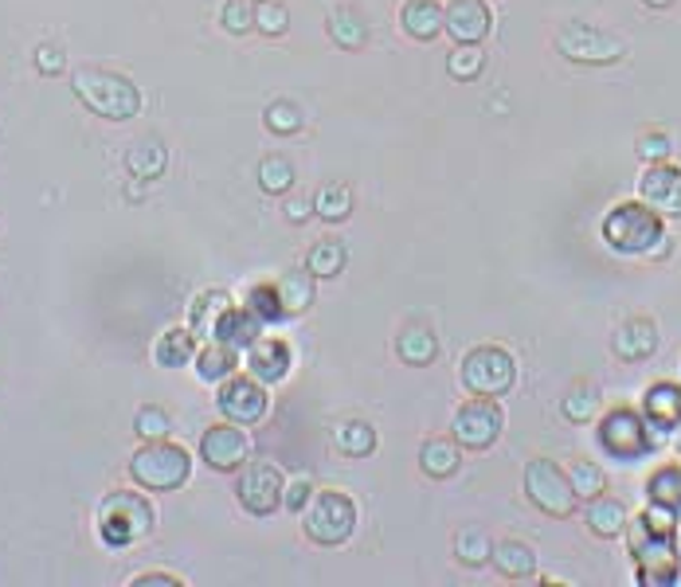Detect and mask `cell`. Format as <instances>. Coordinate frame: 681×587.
I'll use <instances>...</instances> for the list:
<instances>
[{
	"label": "cell",
	"mask_w": 681,
	"mask_h": 587,
	"mask_svg": "<svg viewBox=\"0 0 681 587\" xmlns=\"http://www.w3.org/2000/svg\"><path fill=\"white\" fill-rule=\"evenodd\" d=\"M247 309H251V314L259 317L262 326H271V321H279V317H282L279 286H271V282H262V286H255L251 294H247Z\"/></svg>",
	"instance_id": "obj_42"
},
{
	"label": "cell",
	"mask_w": 681,
	"mask_h": 587,
	"mask_svg": "<svg viewBox=\"0 0 681 587\" xmlns=\"http://www.w3.org/2000/svg\"><path fill=\"white\" fill-rule=\"evenodd\" d=\"M564 415L572 423H591L599 415V391L588 388V384H576V388L564 396Z\"/></svg>",
	"instance_id": "obj_39"
},
{
	"label": "cell",
	"mask_w": 681,
	"mask_h": 587,
	"mask_svg": "<svg viewBox=\"0 0 681 587\" xmlns=\"http://www.w3.org/2000/svg\"><path fill=\"white\" fill-rule=\"evenodd\" d=\"M251 4H259V0H251Z\"/></svg>",
	"instance_id": "obj_53"
},
{
	"label": "cell",
	"mask_w": 681,
	"mask_h": 587,
	"mask_svg": "<svg viewBox=\"0 0 681 587\" xmlns=\"http://www.w3.org/2000/svg\"><path fill=\"white\" fill-rule=\"evenodd\" d=\"M443 20H447V9H443L439 0H403L400 9V28L408 32L411 39H435L443 32Z\"/></svg>",
	"instance_id": "obj_19"
},
{
	"label": "cell",
	"mask_w": 681,
	"mask_h": 587,
	"mask_svg": "<svg viewBox=\"0 0 681 587\" xmlns=\"http://www.w3.org/2000/svg\"><path fill=\"white\" fill-rule=\"evenodd\" d=\"M603 239H607V247H615L619 255H650V251H658V247H666L662 215L654 212L646 200L615 204L603 215Z\"/></svg>",
	"instance_id": "obj_2"
},
{
	"label": "cell",
	"mask_w": 681,
	"mask_h": 587,
	"mask_svg": "<svg viewBox=\"0 0 681 587\" xmlns=\"http://www.w3.org/2000/svg\"><path fill=\"white\" fill-rule=\"evenodd\" d=\"M638 196L658 215H681V168L670 161H650V168L638 180Z\"/></svg>",
	"instance_id": "obj_15"
},
{
	"label": "cell",
	"mask_w": 681,
	"mask_h": 587,
	"mask_svg": "<svg viewBox=\"0 0 681 587\" xmlns=\"http://www.w3.org/2000/svg\"><path fill=\"white\" fill-rule=\"evenodd\" d=\"M259 329L262 321L251 314V309H227L224 317H220V326H215L212 341H220V345H232V349H251V341H259Z\"/></svg>",
	"instance_id": "obj_21"
},
{
	"label": "cell",
	"mask_w": 681,
	"mask_h": 587,
	"mask_svg": "<svg viewBox=\"0 0 681 587\" xmlns=\"http://www.w3.org/2000/svg\"><path fill=\"white\" fill-rule=\"evenodd\" d=\"M165 145L161 141H138L130 153H126V165H130L133 177L141 180H157L165 173Z\"/></svg>",
	"instance_id": "obj_33"
},
{
	"label": "cell",
	"mask_w": 681,
	"mask_h": 587,
	"mask_svg": "<svg viewBox=\"0 0 681 587\" xmlns=\"http://www.w3.org/2000/svg\"><path fill=\"white\" fill-rule=\"evenodd\" d=\"M290 345L286 341H279V337H259V341H251V349H247V368H251V376L259 384H282L290 373Z\"/></svg>",
	"instance_id": "obj_17"
},
{
	"label": "cell",
	"mask_w": 681,
	"mask_h": 587,
	"mask_svg": "<svg viewBox=\"0 0 681 587\" xmlns=\"http://www.w3.org/2000/svg\"><path fill=\"white\" fill-rule=\"evenodd\" d=\"M133 431H138L145 443H150V438H168V431H173V420H168L165 408H153V403H145V408L133 415Z\"/></svg>",
	"instance_id": "obj_44"
},
{
	"label": "cell",
	"mask_w": 681,
	"mask_h": 587,
	"mask_svg": "<svg viewBox=\"0 0 681 587\" xmlns=\"http://www.w3.org/2000/svg\"><path fill=\"white\" fill-rule=\"evenodd\" d=\"M631 529V556L638 564V584L643 587H670L678 579V541L670 532H654L650 525L638 517Z\"/></svg>",
	"instance_id": "obj_6"
},
{
	"label": "cell",
	"mask_w": 681,
	"mask_h": 587,
	"mask_svg": "<svg viewBox=\"0 0 681 587\" xmlns=\"http://www.w3.org/2000/svg\"><path fill=\"white\" fill-rule=\"evenodd\" d=\"M262 121H267V130L279 133V138H290V133L302 130V110L298 103H286V98H279V103H271L267 110H262Z\"/></svg>",
	"instance_id": "obj_40"
},
{
	"label": "cell",
	"mask_w": 681,
	"mask_h": 587,
	"mask_svg": "<svg viewBox=\"0 0 681 587\" xmlns=\"http://www.w3.org/2000/svg\"><path fill=\"white\" fill-rule=\"evenodd\" d=\"M455 556H458V564L482 568V564L494 560V544H490V537H485L482 529H462L455 537Z\"/></svg>",
	"instance_id": "obj_35"
},
{
	"label": "cell",
	"mask_w": 681,
	"mask_h": 587,
	"mask_svg": "<svg viewBox=\"0 0 681 587\" xmlns=\"http://www.w3.org/2000/svg\"><path fill=\"white\" fill-rule=\"evenodd\" d=\"M638 157L666 161L670 157V138H666V133H646V138H638Z\"/></svg>",
	"instance_id": "obj_46"
},
{
	"label": "cell",
	"mask_w": 681,
	"mask_h": 587,
	"mask_svg": "<svg viewBox=\"0 0 681 587\" xmlns=\"http://www.w3.org/2000/svg\"><path fill=\"white\" fill-rule=\"evenodd\" d=\"M220 28L227 36H247L255 28V9L251 0H227L224 9H220Z\"/></svg>",
	"instance_id": "obj_43"
},
{
	"label": "cell",
	"mask_w": 681,
	"mask_h": 587,
	"mask_svg": "<svg viewBox=\"0 0 681 587\" xmlns=\"http://www.w3.org/2000/svg\"><path fill=\"white\" fill-rule=\"evenodd\" d=\"M458 376H462V388H467L470 396H490V400H497V396H505V391L517 384V364L502 345H478L462 356Z\"/></svg>",
	"instance_id": "obj_7"
},
{
	"label": "cell",
	"mask_w": 681,
	"mask_h": 587,
	"mask_svg": "<svg viewBox=\"0 0 681 587\" xmlns=\"http://www.w3.org/2000/svg\"><path fill=\"white\" fill-rule=\"evenodd\" d=\"M235 302H232V294L227 290H204L197 302H192V309H188V321H192V333L197 337H208L212 341V333H215V326H220V317L232 309Z\"/></svg>",
	"instance_id": "obj_22"
},
{
	"label": "cell",
	"mask_w": 681,
	"mask_h": 587,
	"mask_svg": "<svg viewBox=\"0 0 681 587\" xmlns=\"http://www.w3.org/2000/svg\"><path fill=\"white\" fill-rule=\"evenodd\" d=\"M309 212H314V196L309 200H286V220H294V224H302Z\"/></svg>",
	"instance_id": "obj_49"
},
{
	"label": "cell",
	"mask_w": 681,
	"mask_h": 587,
	"mask_svg": "<svg viewBox=\"0 0 681 587\" xmlns=\"http://www.w3.org/2000/svg\"><path fill=\"white\" fill-rule=\"evenodd\" d=\"M525 494L537 509H544L549 517H572L576 513V490H572V478L564 474L552 458H532L525 467Z\"/></svg>",
	"instance_id": "obj_8"
},
{
	"label": "cell",
	"mask_w": 681,
	"mask_h": 587,
	"mask_svg": "<svg viewBox=\"0 0 681 587\" xmlns=\"http://www.w3.org/2000/svg\"><path fill=\"white\" fill-rule=\"evenodd\" d=\"M157 525V513L141 494L130 490H118V494H106L98 505V537H103L110 549H130V544L145 541Z\"/></svg>",
	"instance_id": "obj_4"
},
{
	"label": "cell",
	"mask_w": 681,
	"mask_h": 587,
	"mask_svg": "<svg viewBox=\"0 0 681 587\" xmlns=\"http://www.w3.org/2000/svg\"><path fill=\"white\" fill-rule=\"evenodd\" d=\"M220 411L239 427H255L267 415V388L255 376H227L220 388Z\"/></svg>",
	"instance_id": "obj_14"
},
{
	"label": "cell",
	"mask_w": 681,
	"mask_h": 587,
	"mask_svg": "<svg viewBox=\"0 0 681 587\" xmlns=\"http://www.w3.org/2000/svg\"><path fill=\"white\" fill-rule=\"evenodd\" d=\"M505 420H502V408H497L490 396H474L467 400L462 408L455 411V423H450V435L458 438V447L467 450H490L502 435Z\"/></svg>",
	"instance_id": "obj_10"
},
{
	"label": "cell",
	"mask_w": 681,
	"mask_h": 587,
	"mask_svg": "<svg viewBox=\"0 0 681 587\" xmlns=\"http://www.w3.org/2000/svg\"><path fill=\"white\" fill-rule=\"evenodd\" d=\"M494 568L502 572L505 579H532V572H537V556H532L529 544L502 541L494 549Z\"/></svg>",
	"instance_id": "obj_29"
},
{
	"label": "cell",
	"mask_w": 681,
	"mask_h": 587,
	"mask_svg": "<svg viewBox=\"0 0 681 587\" xmlns=\"http://www.w3.org/2000/svg\"><path fill=\"white\" fill-rule=\"evenodd\" d=\"M443 28L458 44H482L490 36V28H494V16L485 9V0H450Z\"/></svg>",
	"instance_id": "obj_16"
},
{
	"label": "cell",
	"mask_w": 681,
	"mask_h": 587,
	"mask_svg": "<svg viewBox=\"0 0 681 587\" xmlns=\"http://www.w3.org/2000/svg\"><path fill=\"white\" fill-rule=\"evenodd\" d=\"M447 71L458 79V83H474V79L485 71L482 44H458L455 51L447 56Z\"/></svg>",
	"instance_id": "obj_37"
},
{
	"label": "cell",
	"mask_w": 681,
	"mask_h": 587,
	"mask_svg": "<svg viewBox=\"0 0 681 587\" xmlns=\"http://www.w3.org/2000/svg\"><path fill=\"white\" fill-rule=\"evenodd\" d=\"M197 333L192 329H168V333H161V341L153 345V361L161 364V368H185V364L197 361Z\"/></svg>",
	"instance_id": "obj_24"
},
{
	"label": "cell",
	"mask_w": 681,
	"mask_h": 587,
	"mask_svg": "<svg viewBox=\"0 0 681 587\" xmlns=\"http://www.w3.org/2000/svg\"><path fill=\"white\" fill-rule=\"evenodd\" d=\"M309 482L306 478H294V482L286 485V490H282V505H286V509H306V502H309Z\"/></svg>",
	"instance_id": "obj_48"
},
{
	"label": "cell",
	"mask_w": 681,
	"mask_h": 587,
	"mask_svg": "<svg viewBox=\"0 0 681 587\" xmlns=\"http://www.w3.org/2000/svg\"><path fill=\"white\" fill-rule=\"evenodd\" d=\"M646 4H650V9H670L673 0H646Z\"/></svg>",
	"instance_id": "obj_51"
},
{
	"label": "cell",
	"mask_w": 681,
	"mask_h": 587,
	"mask_svg": "<svg viewBox=\"0 0 681 587\" xmlns=\"http://www.w3.org/2000/svg\"><path fill=\"white\" fill-rule=\"evenodd\" d=\"M646 497H650L654 505H666V509L681 513V467L654 470L650 482H646Z\"/></svg>",
	"instance_id": "obj_34"
},
{
	"label": "cell",
	"mask_w": 681,
	"mask_h": 587,
	"mask_svg": "<svg viewBox=\"0 0 681 587\" xmlns=\"http://www.w3.org/2000/svg\"><path fill=\"white\" fill-rule=\"evenodd\" d=\"M279 298H282V317H302L309 306H314V274L309 271L282 274Z\"/></svg>",
	"instance_id": "obj_28"
},
{
	"label": "cell",
	"mask_w": 681,
	"mask_h": 587,
	"mask_svg": "<svg viewBox=\"0 0 681 587\" xmlns=\"http://www.w3.org/2000/svg\"><path fill=\"white\" fill-rule=\"evenodd\" d=\"M326 28H329V39H333L337 47H345V51H356V47H364V39H368V20L356 9H349V4L329 12Z\"/></svg>",
	"instance_id": "obj_26"
},
{
	"label": "cell",
	"mask_w": 681,
	"mask_h": 587,
	"mask_svg": "<svg viewBox=\"0 0 681 587\" xmlns=\"http://www.w3.org/2000/svg\"><path fill=\"white\" fill-rule=\"evenodd\" d=\"M611 349H615L619 361H646L658 349V329H654L650 317H631L615 329Z\"/></svg>",
	"instance_id": "obj_18"
},
{
	"label": "cell",
	"mask_w": 681,
	"mask_h": 587,
	"mask_svg": "<svg viewBox=\"0 0 681 587\" xmlns=\"http://www.w3.org/2000/svg\"><path fill=\"white\" fill-rule=\"evenodd\" d=\"M71 91L91 114L106 121H130L141 110V91L118 71H103V67H83L71 75Z\"/></svg>",
	"instance_id": "obj_1"
},
{
	"label": "cell",
	"mask_w": 681,
	"mask_h": 587,
	"mask_svg": "<svg viewBox=\"0 0 681 587\" xmlns=\"http://www.w3.org/2000/svg\"><path fill=\"white\" fill-rule=\"evenodd\" d=\"M235 364H239L235 349L220 345V341H212V345L197 353V373H200V380H208V384H224L227 376L235 373Z\"/></svg>",
	"instance_id": "obj_32"
},
{
	"label": "cell",
	"mask_w": 681,
	"mask_h": 587,
	"mask_svg": "<svg viewBox=\"0 0 681 587\" xmlns=\"http://www.w3.org/2000/svg\"><path fill=\"white\" fill-rule=\"evenodd\" d=\"M345 262H349L345 243L321 239V243H314V247H309V255H306V271L314 274V279H337V274L345 271Z\"/></svg>",
	"instance_id": "obj_30"
},
{
	"label": "cell",
	"mask_w": 681,
	"mask_h": 587,
	"mask_svg": "<svg viewBox=\"0 0 681 587\" xmlns=\"http://www.w3.org/2000/svg\"><path fill=\"white\" fill-rule=\"evenodd\" d=\"M133 587H180V579L177 576H138L133 579Z\"/></svg>",
	"instance_id": "obj_50"
},
{
	"label": "cell",
	"mask_w": 681,
	"mask_h": 587,
	"mask_svg": "<svg viewBox=\"0 0 681 587\" xmlns=\"http://www.w3.org/2000/svg\"><path fill=\"white\" fill-rule=\"evenodd\" d=\"M599 443L615 458H638L650 450V431H646V420L631 408H615L607 411L603 423H599Z\"/></svg>",
	"instance_id": "obj_11"
},
{
	"label": "cell",
	"mask_w": 681,
	"mask_h": 587,
	"mask_svg": "<svg viewBox=\"0 0 681 587\" xmlns=\"http://www.w3.org/2000/svg\"><path fill=\"white\" fill-rule=\"evenodd\" d=\"M282 490H286V478L271 462H251V467L243 470L239 485H235L243 509L255 513V517H271L282 505Z\"/></svg>",
	"instance_id": "obj_12"
},
{
	"label": "cell",
	"mask_w": 681,
	"mask_h": 587,
	"mask_svg": "<svg viewBox=\"0 0 681 587\" xmlns=\"http://www.w3.org/2000/svg\"><path fill=\"white\" fill-rule=\"evenodd\" d=\"M420 467L427 478H450L462 467V447L458 438H427L420 450Z\"/></svg>",
	"instance_id": "obj_23"
},
{
	"label": "cell",
	"mask_w": 681,
	"mask_h": 587,
	"mask_svg": "<svg viewBox=\"0 0 681 587\" xmlns=\"http://www.w3.org/2000/svg\"><path fill=\"white\" fill-rule=\"evenodd\" d=\"M302 529L321 549L345 544L356 529V502L349 494H341V490H321L302 509Z\"/></svg>",
	"instance_id": "obj_5"
},
{
	"label": "cell",
	"mask_w": 681,
	"mask_h": 587,
	"mask_svg": "<svg viewBox=\"0 0 681 587\" xmlns=\"http://www.w3.org/2000/svg\"><path fill=\"white\" fill-rule=\"evenodd\" d=\"M63 47H56V44H39L36 47V67L44 71V75H59L63 71Z\"/></svg>",
	"instance_id": "obj_47"
},
{
	"label": "cell",
	"mask_w": 681,
	"mask_h": 587,
	"mask_svg": "<svg viewBox=\"0 0 681 587\" xmlns=\"http://www.w3.org/2000/svg\"><path fill=\"white\" fill-rule=\"evenodd\" d=\"M255 28H259L262 36H282V32L290 28V12L282 9V4H274V0H259V4H255Z\"/></svg>",
	"instance_id": "obj_45"
},
{
	"label": "cell",
	"mask_w": 681,
	"mask_h": 587,
	"mask_svg": "<svg viewBox=\"0 0 681 587\" xmlns=\"http://www.w3.org/2000/svg\"><path fill=\"white\" fill-rule=\"evenodd\" d=\"M396 353H400V361L411 364V368H427V364H435V356H439V337L431 333L427 326H408L400 333V341H396Z\"/></svg>",
	"instance_id": "obj_25"
},
{
	"label": "cell",
	"mask_w": 681,
	"mask_h": 587,
	"mask_svg": "<svg viewBox=\"0 0 681 587\" xmlns=\"http://www.w3.org/2000/svg\"><path fill=\"white\" fill-rule=\"evenodd\" d=\"M130 478L141 490H153V494H173L192 478V458L185 447L168 443V438H150L145 447L133 450L130 458Z\"/></svg>",
	"instance_id": "obj_3"
},
{
	"label": "cell",
	"mask_w": 681,
	"mask_h": 587,
	"mask_svg": "<svg viewBox=\"0 0 681 587\" xmlns=\"http://www.w3.org/2000/svg\"><path fill=\"white\" fill-rule=\"evenodd\" d=\"M556 51H561L564 59H572V63H584V67H607L626 56L623 39L596 28V24H564L561 36H556Z\"/></svg>",
	"instance_id": "obj_9"
},
{
	"label": "cell",
	"mask_w": 681,
	"mask_h": 587,
	"mask_svg": "<svg viewBox=\"0 0 681 587\" xmlns=\"http://www.w3.org/2000/svg\"><path fill=\"white\" fill-rule=\"evenodd\" d=\"M333 447L349 458H364L376 450V431L364 420H345L333 427Z\"/></svg>",
	"instance_id": "obj_31"
},
{
	"label": "cell",
	"mask_w": 681,
	"mask_h": 587,
	"mask_svg": "<svg viewBox=\"0 0 681 587\" xmlns=\"http://www.w3.org/2000/svg\"><path fill=\"white\" fill-rule=\"evenodd\" d=\"M584 517H588V529L596 532V537H619V532L631 525V517H626V505L615 502V497H591L588 509H584Z\"/></svg>",
	"instance_id": "obj_27"
},
{
	"label": "cell",
	"mask_w": 681,
	"mask_h": 587,
	"mask_svg": "<svg viewBox=\"0 0 681 587\" xmlns=\"http://www.w3.org/2000/svg\"><path fill=\"white\" fill-rule=\"evenodd\" d=\"M568 478H572V490H576V497H584V502H591V497H599L607 490V474L603 470L596 467V462H576V467L568 470Z\"/></svg>",
	"instance_id": "obj_41"
},
{
	"label": "cell",
	"mask_w": 681,
	"mask_h": 587,
	"mask_svg": "<svg viewBox=\"0 0 681 587\" xmlns=\"http://www.w3.org/2000/svg\"><path fill=\"white\" fill-rule=\"evenodd\" d=\"M200 458H204L208 467L220 470V474H235V470L251 458V438L243 435L239 423H215V427L204 431L200 438Z\"/></svg>",
	"instance_id": "obj_13"
},
{
	"label": "cell",
	"mask_w": 681,
	"mask_h": 587,
	"mask_svg": "<svg viewBox=\"0 0 681 587\" xmlns=\"http://www.w3.org/2000/svg\"><path fill=\"white\" fill-rule=\"evenodd\" d=\"M314 212H318L326 224H341V220L353 212V192H349L345 185L318 188V196H314Z\"/></svg>",
	"instance_id": "obj_36"
},
{
	"label": "cell",
	"mask_w": 681,
	"mask_h": 587,
	"mask_svg": "<svg viewBox=\"0 0 681 587\" xmlns=\"http://www.w3.org/2000/svg\"><path fill=\"white\" fill-rule=\"evenodd\" d=\"M646 423L658 431H673L681 423V388L670 380L654 384L650 391H646Z\"/></svg>",
	"instance_id": "obj_20"
},
{
	"label": "cell",
	"mask_w": 681,
	"mask_h": 587,
	"mask_svg": "<svg viewBox=\"0 0 681 587\" xmlns=\"http://www.w3.org/2000/svg\"><path fill=\"white\" fill-rule=\"evenodd\" d=\"M678 560H681V532H678Z\"/></svg>",
	"instance_id": "obj_52"
},
{
	"label": "cell",
	"mask_w": 681,
	"mask_h": 587,
	"mask_svg": "<svg viewBox=\"0 0 681 587\" xmlns=\"http://www.w3.org/2000/svg\"><path fill=\"white\" fill-rule=\"evenodd\" d=\"M259 188L271 196H286L294 188V165L286 157H262L259 165Z\"/></svg>",
	"instance_id": "obj_38"
}]
</instances>
